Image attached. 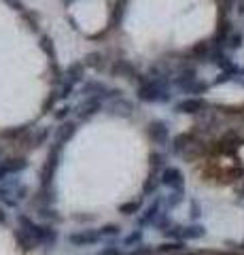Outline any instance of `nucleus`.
Here are the masks:
<instances>
[{
	"label": "nucleus",
	"instance_id": "41",
	"mask_svg": "<svg viewBox=\"0 0 244 255\" xmlns=\"http://www.w3.org/2000/svg\"><path fill=\"white\" fill-rule=\"evenodd\" d=\"M202 215V206L198 200H191V219H200Z\"/></svg>",
	"mask_w": 244,
	"mask_h": 255
},
{
	"label": "nucleus",
	"instance_id": "14",
	"mask_svg": "<svg viewBox=\"0 0 244 255\" xmlns=\"http://www.w3.org/2000/svg\"><path fill=\"white\" fill-rule=\"evenodd\" d=\"M85 62H75V64H70V66L66 68V81H70V83H79L83 79V75H85Z\"/></svg>",
	"mask_w": 244,
	"mask_h": 255
},
{
	"label": "nucleus",
	"instance_id": "44",
	"mask_svg": "<svg viewBox=\"0 0 244 255\" xmlns=\"http://www.w3.org/2000/svg\"><path fill=\"white\" fill-rule=\"evenodd\" d=\"M236 81H238L240 85H244V68H240V73L236 75Z\"/></svg>",
	"mask_w": 244,
	"mask_h": 255
},
{
	"label": "nucleus",
	"instance_id": "15",
	"mask_svg": "<svg viewBox=\"0 0 244 255\" xmlns=\"http://www.w3.org/2000/svg\"><path fill=\"white\" fill-rule=\"evenodd\" d=\"M125 4L128 0H117L113 11H111V28H119L121 21H123V15H125Z\"/></svg>",
	"mask_w": 244,
	"mask_h": 255
},
{
	"label": "nucleus",
	"instance_id": "33",
	"mask_svg": "<svg viewBox=\"0 0 244 255\" xmlns=\"http://www.w3.org/2000/svg\"><path fill=\"white\" fill-rule=\"evenodd\" d=\"M60 100V96H58V92H51L49 94V98L45 100V105H43V113H47V111H51L53 107H56V102Z\"/></svg>",
	"mask_w": 244,
	"mask_h": 255
},
{
	"label": "nucleus",
	"instance_id": "35",
	"mask_svg": "<svg viewBox=\"0 0 244 255\" xmlns=\"http://www.w3.org/2000/svg\"><path fill=\"white\" fill-rule=\"evenodd\" d=\"M49 134H51V130H49V128H43V130L38 132V136L34 138V147H41L43 142H45L47 138H49Z\"/></svg>",
	"mask_w": 244,
	"mask_h": 255
},
{
	"label": "nucleus",
	"instance_id": "30",
	"mask_svg": "<svg viewBox=\"0 0 244 255\" xmlns=\"http://www.w3.org/2000/svg\"><path fill=\"white\" fill-rule=\"evenodd\" d=\"M187 94H206L208 92V83L206 81H195V83H191L185 90Z\"/></svg>",
	"mask_w": 244,
	"mask_h": 255
},
{
	"label": "nucleus",
	"instance_id": "6",
	"mask_svg": "<svg viewBox=\"0 0 244 255\" xmlns=\"http://www.w3.org/2000/svg\"><path fill=\"white\" fill-rule=\"evenodd\" d=\"M147 134L155 145H168V140H170V128L166 122H162V119H155V122L149 124Z\"/></svg>",
	"mask_w": 244,
	"mask_h": 255
},
{
	"label": "nucleus",
	"instance_id": "31",
	"mask_svg": "<svg viewBox=\"0 0 244 255\" xmlns=\"http://www.w3.org/2000/svg\"><path fill=\"white\" fill-rule=\"evenodd\" d=\"M73 92H75V83H70V81H64V83H62V87H60L58 96H60L62 100H64V98H68V96H73Z\"/></svg>",
	"mask_w": 244,
	"mask_h": 255
},
{
	"label": "nucleus",
	"instance_id": "16",
	"mask_svg": "<svg viewBox=\"0 0 244 255\" xmlns=\"http://www.w3.org/2000/svg\"><path fill=\"white\" fill-rule=\"evenodd\" d=\"M15 187V185H13ZM13 187H6V185H0V202H2L4 206H11V209H15V206L19 204L17 196H15V189Z\"/></svg>",
	"mask_w": 244,
	"mask_h": 255
},
{
	"label": "nucleus",
	"instance_id": "26",
	"mask_svg": "<svg viewBox=\"0 0 244 255\" xmlns=\"http://www.w3.org/2000/svg\"><path fill=\"white\" fill-rule=\"evenodd\" d=\"M140 241H143V230H136V232H132L123 238V245L125 247H136L140 245Z\"/></svg>",
	"mask_w": 244,
	"mask_h": 255
},
{
	"label": "nucleus",
	"instance_id": "27",
	"mask_svg": "<svg viewBox=\"0 0 244 255\" xmlns=\"http://www.w3.org/2000/svg\"><path fill=\"white\" fill-rule=\"evenodd\" d=\"M149 164H151L153 170L162 168V166L166 164V155H163V153H151V155H149ZM163 168H166V166H163Z\"/></svg>",
	"mask_w": 244,
	"mask_h": 255
},
{
	"label": "nucleus",
	"instance_id": "32",
	"mask_svg": "<svg viewBox=\"0 0 244 255\" xmlns=\"http://www.w3.org/2000/svg\"><path fill=\"white\" fill-rule=\"evenodd\" d=\"M100 236H119V226L117 223H108L100 230Z\"/></svg>",
	"mask_w": 244,
	"mask_h": 255
},
{
	"label": "nucleus",
	"instance_id": "28",
	"mask_svg": "<svg viewBox=\"0 0 244 255\" xmlns=\"http://www.w3.org/2000/svg\"><path fill=\"white\" fill-rule=\"evenodd\" d=\"M140 211V200H134V202H125L119 206V213L121 215H134Z\"/></svg>",
	"mask_w": 244,
	"mask_h": 255
},
{
	"label": "nucleus",
	"instance_id": "19",
	"mask_svg": "<svg viewBox=\"0 0 244 255\" xmlns=\"http://www.w3.org/2000/svg\"><path fill=\"white\" fill-rule=\"evenodd\" d=\"M155 251H157V253H163V255H170V253H180V251H185V243H180V241L162 243V245H157V247H155Z\"/></svg>",
	"mask_w": 244,
	"mask_h": 255
},
{
	"label": "nucleus",
	"instance_id": "43",
	"mask_svg": "<svg viewBox=\"0 0 244 255\" xmlns=\"http://www.w3.org/2000/svg\"><path fill=\"white\" fill-rule=\"evenodd\" d=\"M4 2L9 6H13L15 11H23V2H21V0H4Z\"/></svg>",
	"mask_w": 244,
	"mask_h": 255
},
{
	"label": "nucleus",
	"instance_id": "20",
	"mask_svg": "<svg viewBox=\"0 0 244 255\" xmlns=\"http://www.w3.org/2000/svg\"><path fill=\"white\" fill-rule=\"evenodd\" d=\"M2 166L6 168V172H13L15 174V172H21L23 168H26L28 162L23 157H9V159H4V162H2Z\"/></svg>",
	"mask_w": 244,
	"mask_h": 255
},
{
	"label": "nucleus",
	"instance_id": "39",
	"mask_svg": "<svg viewBox=\"0 0 244 255\" xmlns=\"http://www.w3.org/2000/svg\"><path fill=\"white\" fill-rule=\"evenodd\" d=\"M96 255H123V251L119 249V247H104V249L98 251Z\"/></svg>",
	"mask_w": 244,
	"mask_h": 255
},
{
	"label": "nucleus",
	"instance_id": "45",
	"mask_svg": "<svg viewBox=\"0 0 244 255\" xmlns=\"http://www.w3.org/2000/svg\"><path fill=\"white\" fill-rule=\"evenodd\" d=\"M23 17H26V19H30V15H28V13H23ZM28 23H30V28H32L34 32L38 30V26H36V21H28Z\"/></svg>",
	"mask_w": 244,
	"mask_h": 255
},
{
	"label": "nucleus",
	"instance_id": "9",
	"mask_svg": "<svg viewBox=\"0 0 244 255\" xmlns=\"http://www.w3.org/2000/svg\"><path fill=\"white\" fill-rule=\"evenodd\" d=\"M98 111H102V100L100 98H85L81 105H79L77 113H79V119H81V122H87V119H91Z\"/></svg>",
	"mask_w": 244,
	"mask_h": 255
},
{
	"label": "nucleus",
	"instance_id": "11",
	"mask_svg": "<svg viewBox=\"0 0 244 255\" xmlns=\"http://www.w3.org/2000/svg\"><path fill=\"white\" fill-rule=\"evenodd\" d=\"M160 217H162V202L155 200V202H151V206H147L145 215L138 217V223L140 226H155V221Z\"/></svg>",
	"mask_w": 244,
	"mask_h": 255
},
{
	"label": "nucleus",
	"instance_id": "2",
	"mask_svg": "<svg viewBox=\"0 0 244 255\" xmlns=\"http://www.w3.org/2000/svg\"><path fill=\"white\" fill-rule=\"evenodd\" d=\"M19 221V228L26 232L36 245H47V247H53L58 243V232L53 230L51 226H38L36 221H32L28 215H19L17 217Z\"/></svg>",
	"mask_w": 244,
	"mask_h": 255
},
{
	"label": "nucleus",
	"instance_id": "3",
	"mask_svg": "<svg viewBox=\"0 0 244 255\" xmlns=\"http://www.w3.org/2000/svg\"><path fill=\"white\" fill-rule=\"evenodd\" d=\"M163 236L174 238V241H198V238L206 236V228L200 226V223H191V226H172L168 232H163Z\"/></svg>",
	"mask_w": 244,
	"mask_h": 255
},
{
	"label": "nucleus",
	"instance_id": "52",
	"mask_svg": "<svg viewBox=\"0 0 244 255\" xmlns=\"http://www.w3.org/2000/svg\"><path fill=\"white\" fill-rule=\"evenodd\" d=\"M242 198H244V187H242Z\"/></svg>",
	"mask_w": 244,
	"mask_h": 255
},
{
	"label": "nucleus",
	"instance_id": "38",
	"mask_svg": "<svg viewBox=\"0 0 244 255\" xmlns=\"http://www.w3.org/2000/svg\"><path fill=\"white\" fill-rule=\"evenodd\" d=\"M206 53H208V43L206 41H202V43H198L193 47V55H200V58H204Z\"/></svg>",
	"mask_w": 244,
	"mask_h": 255
},
{
	"label": "nucleus",
	"instance_id": "50",
	"mask_svg": "<svg viewBox=\"0 0 244 255\" xmlns=\"http://www.w3.org/2000/svg\"><path fill=\"white\" fill-rule=\"evenodd\" d=\"M238 249H240V251H244V241H242V243L238 245Z\"/></svg>",
	"mask_w": 244,
	"mask_h": 255
},
{
	"label": "nucleus",
	"instance_id": "25",
	"mask_svg": "<svg viewBox=\"0 0 244 255\" xmlns=\"http://www.w3.org/2000/svg\"><path fill=\"white\" fill-rule=\"evenodd\" d=\"M160 185H162V179H157L155 174H151V177H149V179L145 181L143 191H145V194H149V196H151V194H155V191H157V187H160Z\"/></svg>",
	"mask_w": 244,
	"mask_h": 255
},
{
	"label": "nucleus",
	"instance_id": "7",
	"mask_svg": "<svg viewBox=\"0 0 244 255\" xmlns=\"http://www.w3.org/2000/svg\"><path fill=\"white\" fill-rule=\"evenodd\" d=\"M206 107H208V102L204 98H185V100L176 102L174 111H176V113H183V115H198Z\"/></svg>",
	"mask_w": 244,
	"mask_h": 255
},
{
	"label": "nucleus",
	"instance_id": "46",
	"mask_svg": "<svg viewBox=\"0 0 244 255\" xmlns=\"http://www.w3.org/2000/svg\"><path fill=\"white\" fill-rule=\"evenodd\" d=\"M2 223H6V213H4L2 206H0V226H2Z\"/></svg>",
	"mask_w": 244,
	"mask_h": 255
},
{
	"label": "nucleus",
	"instance_id": "13",
	"mask_svg": "<svg viewBox=\"0 0 244 255\" xmlns=\"http://www.w3.org/2000/svg\"><path fill=\"white\" fill-rule=\"evenodd\" d=\"M111 113L117 117H130L134 113V105L128 100H123V98H117L111 105Z\"/></svg>",
	"mask_w": 244,
	"mask_h": 255
},
{
	"label": "nucleus",
	"instance_id": "17",
	"mask_svg": "<svg viewBox=\"0 0 244 255\" xmlns=\"http://www.w3.org/2000/svg\"><path fill=\"white\" fill-rule=\"evenodd\" d=\"M195 81H198V79H195V70H193V68H185L183 73H180V75L174 79V83H176L183 92H185L191 83H195Z\"/></svg>",
	"mask_w": 244,
	"mask_h": 255
},
{
	"label": "nucleus",
	"instance_id": "1",
	"mask_svg": "<svg viewBox=\"0 0 244 255\" xmlns=\"http://www.w3.org/2000/svg\"><path fill=\"white\" fill-rule=\"evenodd\" d=\"M136 96L140 102H170L172 98L166 77H153L151 81H143Z\"/></svg>",
	"mask_w": 244,
	"mask_h": 255
},
{
	"label": "nucleus",
	"instance_id": "49",
	"mask_svg": "<svg viewBox=\"0 0 244 255\" xmlns=\"http://www.w3.org/2000/svg\"><path fill=\"white\" fill-rule=\"evenodd\" d=\"M62 2H64V4H73L75 0H62Z\"/></svg>",
	"mask_w": 244,
	"mask_h": 255
},
{
	"label": "nucleus",
	"instance_id": "8",
	"mask_svg": "<svg viewBox=\"0 0 244 255\" xmlns=\"http://www.w3.org/2000/svg\"><path fill=\"white\" fill-rule=\"evenodd\" d=\"M100 238L102 236H100V232H96V230H81V232L70 234L68 241L75 247H91V245H96Z\"/></svg>",
	"mask_w": 244,
	"mask_h": 255
},
{
	"label": "nucleus",
	"instance_id": "40",
	"mask_svg": "<svg viewBox=\"0 0 244 255\" xmlns=\"http://www.w3.org/2000/svg\"><path fill=\"white\" fill-rule=\"evenodd\" d=\"M155 249H151V247H145V245H138V249L130 251V255H151Z\"/></svg>",
	"mask_w": 244,
	"mask_h": 255
},
{
	"label": "nucleus",
	"instance_id": "34",
	"mask_svg": "<svg viewBox=\"0 0 244 255\" xmlns=\"http://www.w3.org/2000/svg\"><path fill=\"white\" fill-rule=\"evenodd\" d=\"M38 215H41L43 219H58V215L51 206H41V209H38Z\"/></svg>",
	"mask_w": 244,
	"mask_h": 255
},
{
	"label": "nucleus",
	"instance_id": "4",
	"mask_svg": "<svg viewBox=\"0 0 244 255\" xmlns=\"http://www.w3.org/2000/svg\"><path fill=\"white\" fill-rule=\"evenodd\" d=\"M60 151H62L60 145H53L49 149L47 164L43 166V170H41V189H49L51 187L53 177H56V170H58V164H60Z\"/></svg>",
	"mask_w": 244,
	"mask_h": 255
},
{
	"label": "nucleus",
	"instance_id": "21",
	"mask_svg": "<svg viewBox=\"0 0 244 255\" xmlns=\"http://www.w3.org/2000/svg\"><path fill=\"white\" fill-rule=\"evenodd\" d=\"M41 49H43L47 55H49L51 66H58V64H56V47H53L51 36H47V34H43V36H41Z\"/></svg>",
	"mask_w": 244,
	"mask_h": 255
},
{
	"label": "nucleus",
	"instance_id": "51",
	"mask_svg": "<svg viewBox=\"0 0 244 255\" xmlns=\"http://www.w3.org/2000/svg\"><path fill=\"white\" fill-rule=\"evenodd\" d=\"M183 255H195V253H183Z\"/></svg>",
	"mask_w": 244,
	"mask_h": 255
},
{
	"label": "nucleus",
	"instance_id": "37",
	"mask_svg": "<svg viewBox=\"0 0 244 255\" xmlns=\"http://www.w3.org/2000/svg\"><path fill=\"white\" fill-rule=\"evenodd\" d=\"M227 45H230L232 49H240V47H242V36L240 34H230V38H227Z\"/></svg>",
	"mask_w": 244,
	"mask_h": 255
},
{
	"label": "nucleus",
	"instance_id": "23",
	"mask_svg": "<svg viewBox=\"0 0 244 255\" xmlns=\"http://www.w3.org/2000/svg\"><path fill=\"white\" fill-rule=\"evenodd\" d=\"M85 66H89V68H102L104 66V62H102V53H98V51H91V53H87L85 55Z\"/></svg>",
	"mask_w": 244,
	"mask_h": 255
},
{
	"label": "nucleus",
	"instance_id": "36",
	"mask_svg": "<svg viewBox=\"0 0 244 255\" xmlns=\"http://www.w3.org/2000/svg\"><path fill=\"white\" fill-rule=\"evenodd\" d=\"M70 111H73V109H70L68 105H64V107H60V109L56 111V113H53V117H56L58 122H64V119L68 117V113H70Z\"/></svg>",
	"mask_w": 244,
	"mask_h": 255
},
{
	"label": "nucleus",
	"instance_id": "47",
	"mask_svg": "<svg viewBox=\"0 0 244 255\" xmlns=\"http://www.w3.org/2000/svg\"><path fill=\"white\" fill-rule=\"evenodd\" d=\"M6 174H9V172H6V168H4L2 164H0V181H2V179L6 177Z\"/></svg>",
	"mask_w": 244,
	"mask_h": 255
},
{
	"label": "nucleus",
	"instance_id": "29",
	"mask_svg": "<svg viewBox=\"0 0 244 255\" xmlns=\"http://www.w3.org/2000/svg\"><path fill=\"white\" fill-rule=\"evenodd\" d=\"M183 196L185 194H180V191H172V194L166 198V209H176V206L183 202Z\"/></svg>",
	"mask_w": 244,
	"mask_h": 255
},
{
	"label": "nucleus",
	"instance_id": "5",
	"mask_svg": "<svg viewBox=\"0 0 244 255\" xmlns=\"http://www.w3.org/2000/svg\"><path fill=\"white\" fill-rule=\"evenodd\" d=\"M162 185L170 187L172 191H180V194H185V177L183 172L174 166H166V168L162 170Z\"/></svg>",
	"mask_w": 244,
	"mask_h": 255
},
{
	"label": "nucleus",
	"instance_id": "48",
	"mask_svg": "<svg viewBox=\"0 0 244 255\" xmlns=\"http://www.w3.org/2000/svg\"><path fill=\"white\" fill-rule=\"evenodd\" d=\"M238 15H244V0L238 2Z\"/></svg>",
	"mask_w": 244,
	"mask_h": 255
},
{
	"label": "nucleus",
	"instance_id": "10",
	"mask_svg": "<svg viewBox=\"0 0 244 255\" xmlns=\"http://www.w3.org/2000/svg\"><path fill=\"white\" fill-rule=\"evenodd\" d=\"M75 134H77V124L75 122H64V124H60L56 134H53V138H56V145L64 147L66 142L75 136Z\"/></svg>",
	"mask_w": 244,
	"mask_h": 255
},
{
	"label": "nucleus",
	"instance_id": "12",
	"mask_svg": "<svg viewBox=\"0 0 244 255\" xmlns=\"http://www.w3.org/2000/svg\"><path fill=\"white\" fill-rule=\"evenodd\" d=\"M111 73H113L115 77H123V79H132V77H138V75H136V68H134L130 62H125V60H117V62L113 64Z\"/></svg>",
	"mask_w": 244,
	"mask_h": 255
},
{
	"label": "nucleus",
	"instance_id": "18",
	"mask_svg": "<svg viewBox=\"0 0 244 255\" xmlns=\"http://www.w3.org/2000/svg\"><path fill=\"white\" fill-rule=\"evenodd\" d=\"M13 236H15V241H17V245L21 247L23 251H32V249H36V243H34L26 232H23L21 228H19V230H15Z\"/></svg>",
	"mask_w": 244,
	"mask_h": 255
},
{
	"label": "nucleus",
	"instance_id": "24",
	"mask_svg": "<svg viewBox=\"0 0 244 255\" xmlns=\"http://www.w3.org/2000/svg\"><path fill=\"white\" fill-rule=\"evenodd\" d=\"M28 128L30 126H17V128H11V130H2L0 132V138H17L21 134L28 132Z\"/></svg>",
	"mask_w": 244,
	"mask_h": 255
},
{
	"label": "nucleus",
	"instance_id": "42",
	"mask_svg": "<svg viewBox=\"0 0 244 255\" xmlns=\"http://www.w3.org/2000/svg\"><path fill=\"white\" fill-rule=\"evenodd\" d=\"M232 75L230 73H221V75H219L217 79H215V85H221V83H227V81H232Z\"/></svg>",
	"mask_w": 244,
	"mask_h": 255
},
{
	"label": "nucleus",
	"instance_id": "22",
	"mask_svg": "<svg viewBox=\"0 0 244 255\" xmlns=\"http://www.w3.org/2000/svg\"><path fill=\"white\" fill-rule=\"evenodd\" d=\"M189 142H191V134H180V136H176L174 142H172V151H174L176 155L185 153V149H187V147H191Z\"/></svg>",
	"mask_w": 244,
	"mask_h": 255
}]
</instances>
